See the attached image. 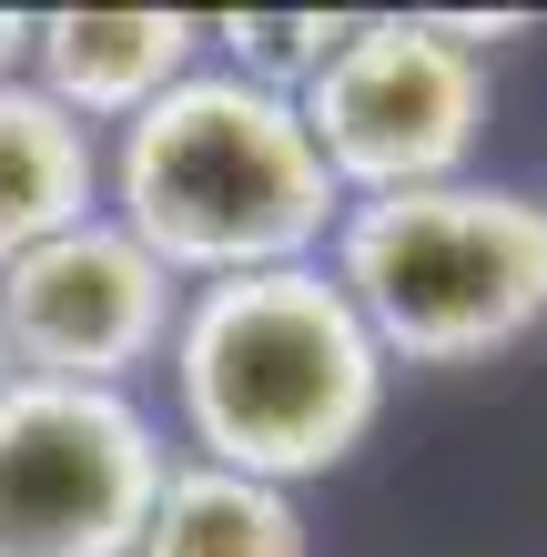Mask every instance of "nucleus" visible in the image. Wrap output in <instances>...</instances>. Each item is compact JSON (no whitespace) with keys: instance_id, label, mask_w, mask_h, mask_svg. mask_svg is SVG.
Wrapping results in <instances>:
<instances>
[{"instance_id":"obj_1","label":"nucleus","mask_w":547,"mask_h":557,"mask_svg":"<svg viewBox=\"0 0 547 557\" xmlns=\"http://www.w3.org/2000/svg\"><path fill=\"white\" fill-rule=\"evenodd\" d=\"M385 345L345 305L335 264H264L183 294L173 324V396L203 467L304 486L345 467L385 416Z\"/></svg>"},{"instance_id":"obj_2","label":"nucleus","mask_w":547,"mask_h":557,"mask_svg":"<svg viewBox=\"0 0 547 557\" xmlns=\"http://www.w3.org/2000/svg\"><path fill=\"white\" fill-rule=\"evenodd\" d=\"M112 223H133L142 253L173 284H223L264 264H314L345 223V193L314 152L304 112L244 72H192L112 143Z\"/></svg>"},{"instance_id":"obj_3","label":"nucleus","mask_w":547,"mask_h":557,"mask_svg":"<svg viewBox=\"0 0 547 557\" xmlns=\"http://www.w3.org/2000/svg\"><path fill=\"white\" fill-rule=\"evenodd\" d=\"M335 284L385 345V366H476L547 324V193L426 183L375 193L335 223Z\"/></svg>"},{"instance_id":"obj_4","label":"nucleus","mask_w":547,"mask_h":557,"mask_svg":"<svg viewBox=\"0 0 547 557\" xmlns=\"http://www.w3.org/2000/svg\"><path fill=\"white\" fill-rule=\"evenodd\" d=\"M314 152L345 203L457 183L487 133V51H457L426 11H375L345 30V51L295 91Z\"/></svg>"},{"instance_id":"obj_5","label":"nucleus","mask_w":547,"mask_h":557,"mask_svg":"<svg viewBox=\"0 0 547 557\" xmlns=\"http://www.w3.org/2000/svg\"><path fill=\"white\" fill-rule=\"evenodd\" d=\"M173 456L112 385H0V557H133Z\"/></svg>"},{"instance_id":"obj_6","label":"nucleus","mask_w":547,"mask_h":557,"mask_svg":"<svg viewBox=\"0 0 547 557\" xmlns=\"http://www.w3.org/2000/svg\"><path fill=\"white\" fill-rule=\"evenodd\" d=\"M173 324H183V284L112 213H82L61 234H41L21 264H0V345H11V375L112 385L122 396L152 355H173Z\"/></svg>"},{"instance_id":"obj_7","label":"nucleus","mask_w":547,"mask_h":557,"mask_svg":"<svg viewBox=\"0 0 547 557\" xmlns=\"http://www.w3.org/2000/svg\"><path fill=\"white\" fill-rule=\"evenodd\" d=\"M192 51H203V21L192 11H41L30 21V82L82 133L91 122L122 133L133 112H152L192 72Z\"/></svg>"},{"instance_id":"obj_8","label":"nucleus","mask_w":547,"mask_h":557,"mask_svg":"<svg viewBox=\"0 0 547 557\" xmlns=\"http://www.w3.org/2000/svg\"><path fill=\"white\" fill-rule=\"evenodd\" d=\"M102 213V152L41 82H0V264H21L41 234Z\"/></svg>"},{"instance_id":"obj_9","label":"nucleus","mask_w":547,"mask_h":557,"mask_svg":"<svg viewBox=\"0 0 547 557\" xmlns=\"http://www.w3.org/2000/svg\"><path fill=\"white\" fill-rule=\"evenodd\" d=\"M133 557H314V537H304L295 486H264V476H234V467L192 456V467L163 476Z\"/></svg>"},{"instance_id":"obj_10","label":"nucleus","mask_w":547,"mask_h":557,"mask_svg":"<svg viewBox=\"0 0 547 557\" xmlns=\"http://www.w3.org/2000/svg\"><path fill=\"white\" fill-rule=\"evenodd\" d=\"M345 11H223V21H203V41H223V72H244V82H264V91H295L325 72V61L345 51Z\"/></svg>"},{"instance_id":"obj_11","label":"nucleus","mask_w":547,"mask_h":557,"mask_svg":"<svg viewBox=\"0 0 547 557\" xmlns=\"http://www.w3.org/2000/svg\"><path fill=\"white\" fill-rule=\"evenodd\" d=\"M21 61H30V21L0 11V82H21Z\"/></svg>"},{"instance_id":"obj_12","label":"nucleus","mask_w":547,"mask_h":557,"mask_svg":"<svg viewBox=\"0 0 547 557\" xmlns=\"http://www.w3.org/2000/svg\"><path fill=\"white\" fill-rule=\"evenodd\" d=\"M0 385H11V345H0Z\"/></svg>"}]
</instances>
